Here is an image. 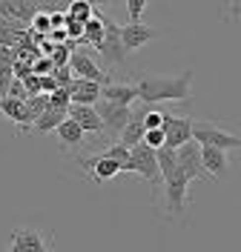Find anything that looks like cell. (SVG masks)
Here are the masks:
<instances>
[{
    "label": "cell",
    "instance_id": "cell-28",
    "mask_svg": "<svg viewBox=\"0 0 241 252\" xmlns=\"http://www.w3.org/2000/svg\"><path fill=\"white\" fill-rule=\"evenodd\" d=\"M146 9V0H127V12H129V23H141V15Z\"/></svg>",
    "mask_w": 241,
    "mask_h": 252
},
{
    "label": "cell",
    "instance_id": "cell-24",
    "mask_svg": "<svg viewBox=\"0 0 241 252\" xmlns=\"http://www.w3.org/2000/svg\"><path fill=\"white\" fill-rule=\"evenodd\" d=\"M49 32H52V15H46V12H37V17L32 20V34L46 37Z\"/></svg>",
    "mask_w": 241,
    "mask_h": 252
},
{
    "label": "cell",
    "instance_id": "cell-10",
    "mask_svg": "<svg viewBox=\"0 0 241 252\" xmlns=\"http://www.w3.org/2000/svg\"><path fill=\"white\" fill-rule=\"evenodd\" d=\"M98 112H101V118H103L106 132L112 135L115 141L121 138V132L127 129V124L132 121V115H135L132 106H118V103H106V100H103V106H101Z\"/></svg>",
    "mask_w": 241,
    "mask_h": 252
},
{
    "label": "cell",
    "instance_id": "cell-25",
    "mask_svg": "<svg viewBox=\"0 0 241 252\" xmlns=\"http://www.w3.org/2000/svg\"><path fill=\"white\" fill-rule=\"evenodd\" d=\"M164 121H167V112H161V109L144 112V126L146 129H164Z\"/></svg>",
    "mask_w": 241,
    "mask_h": 252
},
{
    "label": "cell",
    "instance_id": "cell-7",
    "mask_svg": "<svg viewBox=\"0 0 241 252\" xmlns=\"http://www.w3.org/2000/svg\"><path fill=\"white\" fill-rule=\"evenodd\" d=\"M164 132H167V143H164V146L181 149L184 143L193 141V118H187V115H170V112H167Z\"/></svg>",
    "mask_w": 241,
    "mask_h": 252
},
{
    "label": "cell",
    "instance_id": "cell-30",
    "mask_svg": "<svg viewBox=\"0 0 241 252\" xmlns=\"http://www.w3.org/2000/svg\"><path fill=\"white\" fill-rule=\"evenodd\" d=\"M40 89H43V92H55V89H61V83H58V80H55V75H40Z\"/></svg>",
    "mask_w": 241,
    "mask_h": 252
},
{
    "label": "cell",
    "instance_id": "cell-18",
    "mask_svg": "<svg viewBox=\"0 0 241 252\" xmlns=\"http://www.w3.org/2000/svg\"><path fill=\"white\" fill-rule=\"evenodd\" d=\"M144 135H146V126H144V112H135V115H132V121L127 124V129L121 132V138H118V143H124L127 149H132V146L144 143Z\"/></svg>",
    "mask_w": 241,
    "mask_h": 252
},
{
    "label": "cell",
    "instance_id": "cell-13",
    "mask_svg": "<svg viewBox=\"0 0 241 252\" xmlns=\"http://www.w3.org/2000/svg\"><path fill=\"white\" fill-rule=\"evenodd\" d=\"M101 97L106 100V103H118V106H135V100H138V86H132V83H106L103 89H101Z\"/></svg>",
    "mask_w": 241,
    "mask_h": 252
},
{
    "label": "cell",
    "instance_id": "cell-16",
    "mask_svg": "<svg viewBox=\"0 0 241 252\" xmlns=\"http://www.w3.org/2000/svg\"><path fill=\"white\" fill-rule=\"evenodd\" d=\"M101 83L86 78H75L69 83V92H72V103H86V106H95L98 97H101Z\"/></svg>",
    "mask_w": 241,
    "mask_h": 252
},
{
    "label": "cell",
    "instance_id": "cell-31",
    "mask_svg": "<svg viewBox=\"0 0 241 252\" xmlns=\"http://www.w3.org/2000/svg\"><path fill=\"white\" fill-rule=\"evenodd\" d=\"M23 83H26V92H29V97H32V94H40V75H29Z\"/></svg>",
    "mask_w": 241,
    "mask_h": 252
},
{
    "label": "cell",
    "instance_id": "cell-20",
    "mask_svg": "<svg viewBox=\"0 0 241 252\" xmlns=\"http://www.w3.org/2000/svg\"><path fill=\"white\" fill-rule=\"evenodd\" d=\"M103 37H106V29H103V17H101V15H95L92 20H86V23H83V43H86V46L101 49Z\"/></svg>",
    "mask_w": 241,
    "mask_h": 252
},
{
    "label": "cell",
    "instance_id": "cell-14",
    "mask_svg": "<svg viewBox=\"0 0 241 252\" xmlns=\"http://www.w3.org/2000/svg\"><path fill=\"white\" fill-rule=\"evenodd\" d=\"M201 160H204V169L212 178H227L230 175V158L224 149H215V146H201Z\"/></svg>",
    "mask_w": 241,
    "mask_h": 252
},
{
    "label": "cell",
    "instance_id": "cell-22",
    "mask_svg": "<svg viewBox=\"0 0 241 252\" xmlns=\"http://www.w3.org/2000/svg\"><path fill=\"white\" fill-rule=\"evenodd\" d=\"M101 152H103L106 158H112L115 163H121V169H124V172H129V149L124 146V143L115 141L112 146H106V149H101Z\"/></svg>",
    "mask_w": 241,
    "mask_h": 252
},
{
    "label": "cell",
    "instance_id": "cell-34",
    "mask_svg": "<svg viewBox=\"0 0 241 252\" xmlns=\"http://www.w3.org/2000/svg\"><path fill=\"white\" fill-rule=\"evenodd\" d=\"M9 3H15V0H0V6H9Z\"/></svg>",
    "mask_w": 241,
    "mask_h": 252
},
{
    "label": "cell",
    "instance_id": "cell-8",
    "mask_svg": "<svg viewBox=\"0 0 241 252\" xmlns=\"http://www.w3.org/2000/svg\"><path fill=\"white\" fill-rule=\"evenodd\" d=\"M83 166H86V175H89V181L92 184H109L115 175H121L124 169H121V163H115L112 158H106L103 152H98V155H92V158H86L83 160Z\"/></svg>",
    "mask_w": 241,
    "mask_h": 252
},
{
    "label": "cell",
    "instance_id": "cell-23",
    "mask_svg": "<svg viewBox=\"0 0 241 252\" xmlns=\"http://www.w3.org/2000/svg\"><path fill=\"white\" fill-rule=\"evenodd\" d=\"M49 103L55 106V109H66L72 106V92H69V86H61V89H55V92L49 94Z\"/></svg>",
    "mask_w": 241,
    "mask_h": 252
},
{
    "label": "cell",
    "instance_id": "cell-4",
    "mask_svg": "<svg viewBox=\"0 0 241 252\" xmlns=\"http://www.w3.org/2000/svg\"><path fill=\"white\" fill-rule=\"evenodd\" d=\"M193 141L201 143V146H215V149H241V138L227 132L221 126L215 124H207V121H193Z\"/></svg>",
    "mask_w": 241,
    "mask_h": 252
},
{
    "label": "cell",
    "instance_id": "cell-26",
    "mask_svg": "<svg viewBox=\"0 0 241 252\" xmlns=\"http://www.w3.org/2000/svg\"><path fill=\"white\" fill-rule=\"evenodd\" d=\"M26 106H29V109L34 112V115H37V118H40V115H43V112L49 109V106H52V103H49V94H32V97H29V100H26Z\"/></svg>",
    "mask_w": 241,
    "mask_h": 252
},
{
    "label": "cell",
    "instance_id": "cell-33",
    "mask_svg": "<svg viewBox=\"0 0 241 252\" xmlns=\"http://www.w3.org/2000/svg\"><path fill=\"white\" fill-rule=\"evenodd\" d=\"M112 0H95V6H109Z\"/></svg>",
    "mask_w": 241,
    "mask_h": 252
},
{
    "label": "cell",
    "instance_id": "cell-11",
    "mask_svg": "<svg viewBox=\"0 0 241 252\" xmlns=\"http://www.w3.org/2000/svg\"><path fill=\"white\" fill-rule=\"evenodd\" d=\"M155 37H158L155 26H146V23H127V26H121V40H124V49L129 55H135L138 49L152 43Z\"/></svg>",
    "mask_w": 241,
    "mask_h": 252
},
{
    "label": "cell",
    "instance_id": "cell-21",
    "mask_svg": "<svg viewBox=\"0 0 241 252\" xmlns=\"http://www.w3.org/2000/svg\"><path fill=\"white\" fill-rule=\"evenodd\" d=\"M66 15L72 17V20H78V23H86V20L95 17V6L92 3H83V0H72V6L66 9Z\"/></svg>",
    "mask_w": 241,
    "mask_h": 252
},
{
    "label": "cell",
    "instance_id": "cell-27",
    "mask_svg": "<svg viewBox=\"0 0 241 252\" xmlns=\"http://www.w3.org/2000/svg\"><path fill=\"white\" fill-rule=\"evenodd\" d=\"M144 143L146 146H152V149H161V146L167 143V132H164V129H146Z\"/></svg>",
    "mask_w": 241,
    "mask_h": 252
},
{
    "label": "cell",
    "instance_id": "cell-9",
    "mask_svg": "<svg viewBox=\"0 0 241 252\" xmlns=\"http://www.w3.org/2000/svg\"><path fill=\"white\" fill-rule=\"evenodd\" d=\"M178 166L184 169V175L190 178V184L193 181H201L204 175H207V169H204V160H201V143H184L181 149H178Z\"/></svg>",
    "mask_w": 241,
    "mask_h": 252
},
{
    "label": "cell",
    "instance_id": "cell-6",
    "mask_svg": "<svg viewBox=\"0 0 241 252\" xmlns=\"http://www.w3.org/2000/svg\"><path fill=\"white\" fill-rule=\"evenodd\" d=\"M72 72H75V78H86V80H95L101 86H106V83H112L109 78V72H103V66H98V61L86 52V49H72Z\"/></svg>",
    "mask_w": 241,
    "mask_h": 252
},
{
    "label": "cell",
    "instance_id": "cell-5",
    "mask_svg": "<svg viewBox=\"0 0 241 252\" xmlns=\"http://www.w3.org/2000/svg\"><path fill=\"white\" fill-rule=\"evenodd\" d=\"M103 17V29H106V37H103V43H101V58L109 63V66H124L129 58V52L124 49V40H121V23H115L112 17L101 15Z\"/></svg>",
    "mask_w": 241,
    "mask_h": 252
},
{
    "label": "cell",
    "instance_id": "cell-15",
    "mask_svg": "<svg viewBox=\"0 0 241 252\" xmlns=\"http://www.w3.org/2000/svg\"><path fill=\"white\" fill-rule=\"evenodd\" d=\"M40 12V3L37 0H15L9 6H0V17H9L17 23H32Z\"/></svg>",
    "mask_w": 241,
    "mask_h": 252
},
{
    "label": "cell",
    "instance_id": "cell-32",
    "mask_svg": "<svg viewBox=\"0 0 241 252\" xmlns=\"http://www.w3.org/2000/svg\"><path fill=\"white\" fill-rule=\"evenodd\" d=\"M230 17H233V20L241 17V0H230Z\"/></svg>",
    "mask_w": 241,
    "mask_h": 252
},
{
    "label": "cell",
    "instance_id": "cell-35",
    "mask_svg": "<svg viewBox=\"0 0 241 252\" xmlns=\"http://www.w3.org/2000/svg\"><path fill=\"white\" fill-rule=\"evenodd\" d=\"M83 3H92V6H95V0H83Z\"/></svg>",
    "mask_w": 241,
    "mask_h": 252
},
{
    "label": "cell",
    "instance_id": "cell-2",
    "mask_svg": "<svg viewBox=\"0 0 241 252\" xmlns=\"http://www.w3.org/2000/svg\"><path fill=\"white\" fill-rule=\"evenodd\" d=\"M129 172H138L144 175L146 181L152 184V192L158 198V192H164V175H161V166H158V155L152 146L146 143H138L129 149Z\"/></svg>",
    "mask_w": 241,
    "mask_h": 252
},
{
    "label": "cell",
    "instance_id": "cell-3",
    "mask_svg": "<svg viewBox=\"0 0 241 252\" xmlns=\"http://www.w3.org/2000/svg\"><path fill=\"white\" fill-rule=\"evenodd\" d=\"M6 252H55L52 235L40 226H15Z\"/></svg>",
    "mask_w": 241,
    "mask_h": 252
},
{
    "label": "cell",
    "instance_id": "cell-12",
    "mask_svg": "<svg viewBox=\"0 0 241 252\" xmlns=\"http://www.w3.org/2000/svg\"><path fill=\"white\" fill-rule=\"evenodd\" d=\"M69 118H72V121H78V124L83 126V132H92V135H101V132H106V126H103V118H101L98 106L72 103V106H69Z\"/></svg>",
    "mask_w": 241,
    "mask_h": 252
},
{
    "label": "cell",
    "instance_id": "cell-17",
    "mask_svg": "<svg viewBox=\"0 0 241 252\" xmlns=\"http://www.w3.org/2000/svg\"><path fill=\"white\" fill-rule=\"evenodd\" d=\"M55 132H58V138H61V149H75V146H80V143L86 141L83 126H80L78 121H72V118H66Z\"/></svg>",
    "mask_w": 241,
    "mask_h": 252
},
{
    "label": "cell",
    "instance_id": "cell-19",
    "mask_svg": "<svg viewBox=\"0 0 241 252\" xmlns=\"http://www.w3.org/2000/svg\"><path fill=\"white\" fill-rule=\"evenodd\" d=\"M66 118H69V112L66 109H55V106H49L40 118H37V124H34V132H40V135H49L52 129H58V126L64 124Z\"/></svg>",
    "mask_w": 241,
    "mask_h": 252
},
{
    "label": "cell",
    "instance_id": "cell-29",
    "mask_svg": "<svg viewBox=\"0 0 241 252\" xmlns=\"http://www.w3.org/2000/svg\"><path fill=\"white\" fill-rule=\"evenodd\" d=\"M9 94H12V97H17V100H29V92H26V83H23V80H17V78H15V83H12V89H9Z\"/></svg>",
    "mask_w": 241,
    "mask_h": 252
},
{
    "label": "cell",
    "instance_id": "cell-1",
    "mask_svg": "<svg viewBox=\"0 0 241 252\" xmlns=\"http://www.w3.org/2000/svg\"><path fill=\"white\" fill-rule=\"evenodd\" d=\"M138 100L149 106L158 103H175V100H190L193 97V69H184L181 75L161 78V75H138Z\"/></svg>",
    "mask_w": 241,
    "mask_h": 252
}]
</instances>
